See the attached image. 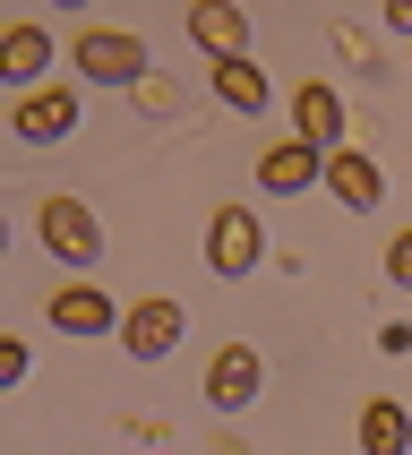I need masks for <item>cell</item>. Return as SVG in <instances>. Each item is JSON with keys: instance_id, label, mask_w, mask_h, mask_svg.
<instances>
[{"instance_id": "7a4b0ae2", "label": "cell", "mask_w": 412, "mask_h": 455, "mask_svg": "<svg viewBox=\"0 0 412 455\" xmlns=\"http://www.w3.org/2000/svg\"><path fill=\"white\" fill-rule=\"evenodd\" d=\"M35 241H44V250L69 267V275H86V267L103 258V224H95V206L69 198V189H52V198L35 206Z\"/></svg>"}, {"instance_id": "e0dca14e", "label": "cell", "mask_w": 412, "mask_h": 455, "mask_svg": "<svg viewBox=\"0 0 412 455\" xmlns=\"http://www.w3.org/2000/svg\"><path fill=\"white\" fill-rule=\"evenodd\" d=\"M386 283H404V292H412V232L386 241Z\"/></svg>"}, {"instance_id": "9a60e30c", "label": "cell", "mask_w": 412, "mask_h": 455, "mask_svg": "<svg viewBox=\"0 0 412 455\" xmlns=\"http://www.w3.org/2000/svg\"><path fill=\"white\" fill-rule=\"evenodd\" d=\"M327 44L344 52V60H353V69H378V44H369V35H360V26H344V18H335V26H327Z\"/></svg>"}, {"instance_id": "52a82bcc", "label": "cell", "mask_w": 412, "mask_h": 455, "mask_svg": "<svg viewBox=\"0 0 412 455\" xmlns=\"http://www.w3.org/2000/svg\"><path fill=\"white\" fill-rule=\"evenodd\" d=\"M258 387H266L258 344H215V353H206V412H250Z\"/></svg>"}, {"instance_id": "6da1fadb", "label": "cell", "mask_w": 412, "mask_h": 455, "mask_svg": "<svg viewBox=\"0 0 412 455\" xmlns=\"http://www.w3.org/2000/svg\"><path fill=\"white\" fill-rule=\"evenodd\" d=\"M69 69H77V86H147L154 77V52H147V35H129V26H77L69 35Z\"/></svg>"}, {"instance_id": "2e32d148", "label": "cell", "mask_w": 412, "mask_h": 455, "mask_svg": "<svg viewBox=\"0 0 412 455\" xmlns=\"http://www.w3.org/2000/svg\"><path fill=\"white\" fill-rule=\"evenodd\" d=\"M129 103H138V112H154V121H172V112H180V86H172L163 69H154V77H147V86H138Z\"/></svg>"}, {"instance_id": "277c9868", "label": "cell", "mask_w": 412, "mask_h": 455, "mask_svg": "<svg viewBox=\"0 0 412 455\" xmlns=\"http://www.w3.org/2000/svg\"><path fill=\"white\" fill-rule=\"evenodd\" d=\"M77 121H86L77 86H35V95L9 103V138L18 147H60V138H77Z\"/></svg>"}, {"instance_id": "5b68a950", "label": "cell", "mask_w": 412, "mask_h": 455, "mask_svg": "<svg viewBox=\"0 0 412 455\" xmlns=\"http://www.w3.org/2000/svg\"><path fill=\"white\" fill-rule=\"evenodd\" d=\"M44 318L60 335H77V344H103V335H121V301L103 292V283H86V275H69L60 292L44 301Z\"/></svg>"}, {"instance_id": "5bb4252c", "label": "cell", "mask_w": 412, "mask_h": 455, "mask_svg": "<svg viewBox=\"0 0 412 455\" xmlns=\"http://www.w3.org/2000/svg\"><path fill=\"white\" fill-rule=\"evenodd\" d=\"M206 77H215V103H224V112H266V95H275L258 60H215Z\"/></svg>"}, {"instance_id": "8fae6325", "label": "cell", "mask_w": 412, "mask_h": 455, "mask_svg": "<svg viewBox=\"0 0 412 455\" xmlns=\"http://www.w3.org/2000/svg\"><path fill=\"white\" fill-rule=\"evenodd\" d=\"M189 44L206 60H250V9H232V0H189Z\"/></svg>"}, {"instance_id": "8992f818", "label": "cell", "mask_w": 412, "mask_h": 455, "mask_svg": "<svg viewBox=\"0 0 412 455\" xmlns=\"http://www.w3.org/2000/svg\"><path fill=\"white\" fill-rule=\"evenodd\" d=\"M180 335H189V309H180L172 292H147V301L121 309V353H129V361H163Z\"/></svg>"}, {"instance_id": "7c38bea8", "label": "cell", "mask_w": 412, "mask_h": 455, "mask_svg": "<svg viewBox=\"0 0 412 455\" xmlns=\"http://www.w3.org/2000/svg\"><path fill=\"white\" fill-rule=\"evenodd\" d=\"M327 198L344 206V215H369V206L386 198V172H378V155H360V147H335V155H327Z\"/></svg>"}, {"instance_id": "ba28073f", "label": "cell", "mask_w": 412, "mask_h": 455, "mask_svg": "<svg viewBox=\"0 0 412 455\" xmlns=\"http://www.w3.org/2000/svg\"><path fill=\"white\" fill-rule=\"evenodd\" d=\"M258 189H266V198L327 189V155L309 147V138H275V147H258Z\"/></svg>"}, {"instance_id": "30bf717a", "label": "cell", "mask_w": 412, "mask_h": 455, "mask_svg": "<svg viewBox=\"0 0 412 455\" xmlns=\"http://www.w3.org/2000/svg\"><path fill=\"white\" fill-rule=\"evenodd\" d=\"M292 138H309L318 155H335L344 138H353V112H344V95H335L327 77H309V86H292Z\"/></svg>"}, {"instance_id": "d6986e66", "label": "cell", "mask_w": 412, "mask_h": 455, "mask_svg": "<svg viewBox=\"0 0 412 455\" xmlns=\"http://www.w3.org/2000/svg\"><path fill=\"white\" fill-rule=\"evenodd\" d=\"M378 353H395V361L412 353V327H404V318H386V327H378Z\"/></svg>"}, {"instance_id": "ac0fdd59", "label": "cell", "mask_w": 412, "mask_h": 455, "mask_svg": "<svg viewBox=\"0 0 412 455\" xmlns=\"http://www.w3.org/2000/svg\"><path fill=\"white\" fill-rule=\"evenodd\" d=\"M26 379V344H18V335H0V387H18Z\"/></svg>"}, {"instance_id": "9c48e42d", "label": "cell", "mask_w": 412, "mask_h": 455, "mask_svg": "<svg viewBox=\"0 0 412 455\" xmlns=\"http://www.w3.org/2000/svg\"><path fill=\"white\" fill-rule=\"evenodd\" d=\"M52 26L44 18H18V26H0V86L9 95H35V86H52Z\"/></svg>"}, {"instance_id": "4fadbf2b", "label": "cell", "mask_w": 412, "mask_h": 455, "mask_svg": "<svg viewBox=\"0 0 412 455\" xmlns=\"http://www.w3.org/2000/svg\"><path fill=\"white\" fill-rule=\"evenodd\" d=\"M360 455H412V404H395V395H369L353 421Z\"/></svg>"}, {"instance_id": "ffe728a7", "label": "cell", "mask_w": 412, "mask_h": 455, "mask_svg": "<svg viewBox=\"0 0 412 455\" xmlns=\"http://www.w3.org/2000/svg\"><path fill=\"white\" fill-rule=\"evenodd\" d=\"M386 26H395V35H412V0H395V9H386Z\"/></svg>"}, {"instance_id": "3957f363", "label": "cell", "mask_w": 412, "mask_h": 455, "mask_svg": "<svg viewBox=\"0 0 412 455\" xmlns=\"http://www.w3.org/2000/svg\"><path fill=\"white\" fill-rule=\"evenodd\" d=\"M258 267H266V224H258V206H215V215H206V275L241 283V275H258Z\"/></svg>"}]
</instances>
